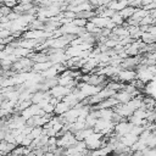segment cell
<instances>
[{"label": "cell", "instance_id": "6da1fadb", "mask_svg": "<svg viewBox=\"0 0 156 156\" xmlns=\"http://www.w3.org/2000/svg\"><path fill=\"white\" fill-rule=\"evenodd\" d=\"M133 127H134V124H132L130 122L123 121V122H119V123H117L115 126V133H117L121 136H124L126 134L130 133V130L133 129Z\"/></svg>", "mask_w": 156, "mask_h": 156}, {"label": "cell", "instance_id": "7a4b0ae2", "mask_svg": "<svg viewBox=\"0 0 156 156\" xmlns=\"http://www.w3.org/2000/svg\"><path fill=\"white\" fill-rule=\"evenodd\" d=\"M136 78V72L135 71H128V69H122L118 74H117V79L121 83L128 84L130 83L133 79Z\"/></svg>", "mask_w": 156, "mask_h": 156}, {"label": "cell", "instance_id": "3957f363", "mask_svg": "<svg viewBox=\"0 0 156 156\" xmlns=\"http://www.w3.org/2000/svg\"><path fill=\"white\" fill-rule=\"evenodd\" d=\"M49 93H50V95L54 96V98H61V99H62V98H65L66 95H68L69 93H72V90L68 89L67 87L56 85V87L51 88V89L49 90Z\"/></svg>", "mask_w": 156, "mask_h": 156}, {"label": "cell", "instance_id": "277c9868", "mask_svg": "<svg viewBox=\"0 0 156 156\" xmlns=\"http://www.w3.org/2000/svg\"><path fill=\"white\" fill-rule=\"evenodd\" d=\"M71 110V106L67 104V102H65V101H60L56 106H55V110H54V115L55 116H62V115H65L67 111H69Z\"/></svg>", "mask_w": 156, "mask_h": 156}, {"label": "cell", "instance_id": "5b68a950", "mask_svg": "<svg viewBox=\"0 0 156 156\" xmlns=\"http://www.w3.org/2000/svg\"><path fill=\"white\" fill-rule=\"evenodd\" d=\"M113 98H115L119 104H127V102H129L132 99H134L133 95H130V94L127 93V91H118V93H116V94L113 95Z\"/></svg>", "mask_w": 156, "mask_h": 156}, {"label": "cell", "instance_id": "8992f818", "mask_svg": "<svg viewBox=\"0 0 156 156\" xmlns=\"http://www.w3.org/2000/svg\"><path fill=\"white\" fill-rule=\"evenodd\" d=\"M51 66H52V62H50V61H48V62H39V63H34L32 71L33 72H37V73L38 72H45Z\"/></svg>", "mask_w": 156, "mask_h": 156}, {"label": "cell", "instance_id": "52a82bcc", "mask_svg": "<svg viewBox=\"0 0 156 156\" xmlns=\"http://www.w3.org/2000/svg\"><path fill=\"white\" fill-rule=\"evenodd\" d=\"M89 21H91L96 27H99V28H105L106 27V24L108 23V21H110V18H105V17H99V16H94L93 18H90Z\"/></svg>", "mask_w": 156, "mask_h": 156}, {"label": "cell", "instance_id": "ba28073f", "mask_svg": "<svg viewBox=\"0 0 156 156\" xmlns=\"http://www.w3.org/2000/svg\"><path fill=\"white\" fill-rule=\"evenodd\" d=\"M135 10L136 9H134V7H132V6H127V7H124L122 11H119L118 13L124 18V21L126 20H128V18H130L134 13H135Z\"/></svg>", "mask_w": 156, "mask_h": 156}, {"label": "cell", "instance_id": "9c48e42d", "mask_svg": "<svg viewBox=\"0 0 156 156\" xmlns=\"http://www.w3.org/2000/svg\"><path fill=\"white\" fill-rule=\"evenodd\" d=\"M111 21H112L116 26H122V24L124 23V18H123L118 12H116V13L111 17Z\"/></svg>", "mask_w": 156, "mask_h": 156}, {"label": "cell", "instance_id": "30bf717a", "mask_svg": "<svg viewBox=\"0 0 156 156\" xmlns=\"http://www.w3.org/2000/svg\"><path fill=\"white\" fill-rule=\"evenodd\" d=\"M43 132H44V129H43V127H35V128H33L32 129V132H30V136L33 138V139H37V138H39V136H41L43 135Z\"/></svg>", "mask_w": 156, "mask_h": 156}, {"label": "cell", "instance_id": "8fae6325", "mask_svg": "<svg viewBox=\"0 0 156 156\" xmlns=\"http://www.w3.org/2000/svg\"><path fill=\"white\" fill-rule=\"evenodd\" d=\"M87 20H83V18H74L73 21H72V23L74 24V26H77V27H85V24H87Z\"/></svg>", "mask_w": 156, "mask_h": 156}, {"label": "cell", "instance_id": "7c38bea8", "mask_svg": "<svg viewBox=\"0 0 156 156\" xmlns=\"http://www.w3.org/2000/svg\"><path fill=\"white\" fill-rule=\"evenodd\" d=\"M12 12V9H10L9 6H6V5H2L1 7H0V13L2 15V16H7V15H10Z\"/></svg>", "mask_w": 156, "mask_h": 156}, {"label": "cell", "instance_id": "4fadbf2b", "mask_svg": "<svg viewBox=\"0 0 156 156\" xmlns=\"http://www.w3.org/2000/svg\"><path fill=\"white\" fill-rule=\"evenodd\" d=\"M9 37H11V32H10L9 29H2V30H0V39H6V38H9Z\"/></svg>", "mask_w": 156, "mask_h": 156}, {"label": "cell", "instance_id": "5bb4252c", "mask_svg": "<svg viewBox=\"0 0 156 156\" xmlns=\"http://www.w3.org/2000/svg\"><path fill=\"white\" fill-rule=\"evenodd\" d=\"M33 2V0H20L18 1V4H21V5H26V4H32Z\"/></svg>", "mask_w": 156, "mask_h": 156}, {"label": "cell", "instance_id": "9a60e30c", "mask_svg": "<svg viewBox=\"0 0 156 156\" xmlns=\"http://www.w3.org/2000/svg\"><path fill=\"white\" fill-rule=\"evenodd\" d=\"M2 29H4V28H2V24L0 23V30H2Z\"/></svg>", "mask_w": 156, "mask_h": 156}, {"label": "cell", "instance_id": "2e32d148", "mask_svg": "<svg viewBox=\"0 0 156 156\" xmlns=\"http://www.w3.org/2000/svg\"><path fill=\"white\" fill-rule=\"evenodd\" d=\"M2 17H4V16H2V15H1V13H0V20H1V18H2Z\"/></svg>", "mask_w": 156, "mask_h": 156}]
</instances>
